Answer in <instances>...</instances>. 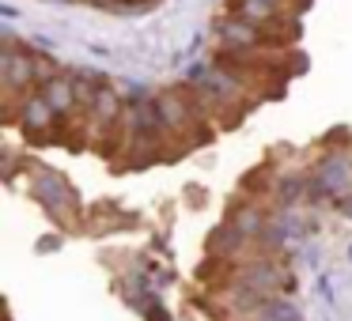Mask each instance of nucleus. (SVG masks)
I'll return each mask as SVG.
<instances>
[{"mask_svg": "<svg viewBox=\"0 0 352 321\" xmlns=\"http://www.w3.org/2000/svg\"><path fill=\"white\" fill-rule=\"evenodd\" d=\"M239 16L246 19V23L261 27V31H273L276 23H280V8H273V4H265V0H239Z\"/></svg>", "mask_w": 352, "mask_h": 321, "instance_id": "obj_8", "label": "nucleus"}, {"mask_svg": "<svg viewBox=\"0 0 352 321\" xmlns=\"http://www.w3.org/2000/svg\"><path fill=\"white\" fill-rule=\"evenodd\" d=\"M38 95L50 102V110L57 117H69L76 110V84H72V76H54L50 84H42Z\"/></svg>", "mask_w": 352, "mask_h": 321, "instance_id": "obj_5", "label": "nucleus"}, {"mask_svg": "<svg viewBox=\"0 0 352 321\" xmlns=\"http://www.w3.org/2000/svg\"><path fill=\"white\" fill-rule=\"evenodd\" d=\"M19 110H23L19 117H23V129H27V132H46L50 125H54V117H57L54 110H50V102L42 99V95H27Z\"/></svg>", "mask_w": 352, "mask_h": 321, "instance_id": "obj_7", "label": "nucleus"}, {"mask_svg": "<svg viewBox=\"0 0 352 321\" xmlns=\"http://www.w3.org/2000/svg\"><path fill=\"white\" fill-rule=\"evenodd\" d=\"M122 114H125V102H122V95L114 91V87H102L99 91V99H95V106H91V121H95V129H118L122 125Z\"/></svg>", "mask_w": 352, "mask_h": 321, "instance_id": "obj_6", "label": "nucleus"}, {"mask_svg": "<svg viewBox=\"0 0 352 321\" xmlns=\"http://www.w3.org/2000/svg\"><path fill=\"white\" fill-rule=\"evenodd\" d=\"M91 4H99V8H122V0H91Z\"/></svg>", "mask_w": 352, "mask_h": 321, "instance_id": "obj_10", "label": "nucleus"}, {"mask_svg": "<svg viewBox=\"0 0 352 321\" xmlns=\"http://www.w3.org/2000/svg\"><path fill=\"white\" fill-rule=\"evenodd\" d=\"M349 257H352V246H349Z\"/></svg>", "mask_w": 352, "mask_h": 321, "instance_id": "obj_12", "label": "nucleus"}, {"mask_svg": "<svg viewBox=\"0 0 352 321\" xmlns=\"http://www.w3.org/2000/svg\"><path fill=\"white\" fill-rule=\"evenodd\" d=\"M31 193L42 200V204H46V212L54 215V219H61V208H57V200H61V204H72V200H76V197L69 193V185H65L57 174H50V170H42V174L31 182Z\"/></svg>", "mask_w": 352, "mask_h": 321, "instance_id": "obj_4", "label": "nucleus"}, {"mask_svg": "<svg viewBox=\"0 0 352 321\" xmlns=\"http://www.w3.org/2000/svg\"><path fill=\"white\" fill-rule=\"evenodd\" d=\"M0 76H4L8 95L31 91V87L38 84V76H34V57L23 54V49H16V46H4V54H0Z\"/></svg>", "mask_w": 352, "mask_h": 321, "instance_id": "obj_3", "label": "nucleus"}, {"mask_svg": "<svg viewBox=\"0 0 352 321\" xmlns=\"http://www.w3.org/2000/svg\"><path fill=\"white\" fill-rule=\"evenodd\" d=\"M265 4H273V8H280V12H284V4H288V0H265Z\"/></svg>", "mask_w": 352, "mask_h": 321, "instance_id": "obj_11", "label": "nucleus"}, {"mask_svg": "<svg viewBox=\"0 0 352 321\" xmlns=\"http://www.w3.org/2000/svg\"><path fill=\"white\" fill-rule=\"evenodd\" d=\"M216 38L223 42V49H243V54H269V38L261 27L246 23L243 16H223L216 23Z\"/></svg>", "mask_w": 352, "mask_h": 321, "instance_id": "obj_1", "label": "nucleus"}, {"mask_svg": "<svg viewBox=\"0 0 352 321\" xmlns=\"http://www.w3.org/2000/svg\"><path fill=\"white\" fill-rule=\"evenodd\" d=\"M231 227H235L243 238H250V242H254V238H261V230H265L269 223H265V212H261L258 204H243V208L231 212Z\"/></svg>", "mask_w": 352, "mask_h": 321, "instance_id": "obj_9", "label": "nucleus"}, {"mask_svg": "<svg viewBox=\"0 0 352 321\" xmlns=\"http://www.w3.org/2000/svg\"><path fill=\"white\" fill-rule=\"evenodd\" d=\"M314 185H318L322 197H333V200H344L352 189V159L344 152H333L314 167Z\"/></svg>", "mask_w": 352, "mask_h": 321, "instance_id": "obj_2", "label": "nucleus"}]
</instances>
